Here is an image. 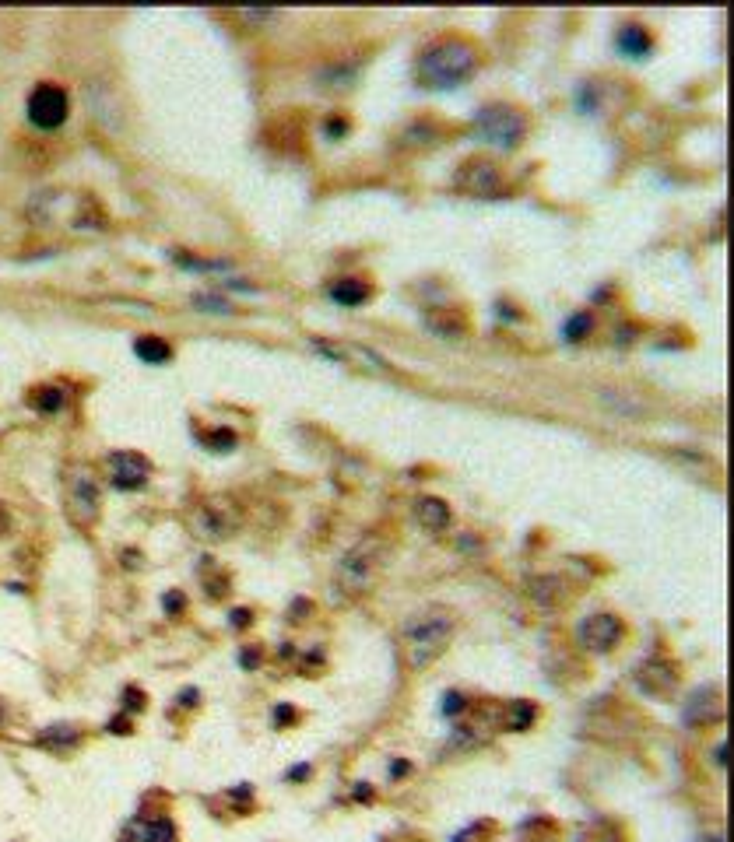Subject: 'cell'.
I'll list each match as a JSON object with an SVG mask.
<instances>
[{
    "instance_id": "1",
    "label": "cell",
    "mask_w": 734,
    "mask_h": 842,
    "mask_svg": "<svg viewBox=\"0 0 734 842\" xmlns=\"http://www.w3.org/2000/svg\"><path fill=\"white\" fill-rule=\"evenodd\" d=\"M454 611L450 607H425V611L411 614L401 625V653L408 671H425L429 664H436L447 653L450 639H454Z\"/></svg>"
},
{
    "instance_id": "2",
    "label": "cell",
    "mask_w": 734,
    "mask_h": 842,
    "mask_svg": "<svg viewBox=\"0 0 734 842\" xmlns=\"http://www.w3.org/2000/svg\"><path fill=\"white\" fill-rule=\"evenodd\" d=\"M478 67V46L464 36H443L418 53L415 78L425 88H457Z\"/></svg>"
},
{
    "instance_id": "3",
    "label": "cell",
    "mask_w": 734,
    "mask_h": 842,
    "mask_svg": "<svg viewBox=\"0 0 734 842\" xmlns=\"http://www.w3.org/2000/svg\"><path fill=\"white\" fill-rule=\"evenodd\" d=\"M383 565H387V541L376 534L355 541L345 555L334 565V586H338L345 597H362L366 590H373L376 579H380Z\"/></svg>"
},
{
    "instance_id": "4",
    "label": "cell",
    "mask_w": 734,
    "mask_h": 842,
    "mask_svg": "<svg viewBox=\"0 0 734 842\" xmlns=\"http://www.w3.org/2000/svg\"><path fill=\"white\" fill-rule=\"evenodd\" d=\"M64 502H67V516H71L74 527H92L99 520V481L88 467H71L64 481Z\"/></svg>"
},
{
    "instance_id": "5",
    "label": "cell",
    "mask_w": 734,
    "mask_h": 842,
    "mask_svg": "<svg viewBox=\"0 0 734 842\" xmlns=\"http://www.w3.org/2000/svg\"><path fill=\"white\" fill-rule=\"evenodd\" d=\"M524 130H527L524 116H520L513 106H503V102L485 106L482 113L475 116V134L482 137V141H489L492 148L513 151L520 141H524Z\"/></svg>"
},
{
    "instance_id": "6",
    "label": "cell",
    "mask_w": 734,
    "mask_h": 842,
    "mask_svg": "<svg viewBox=\"0 0 734 842\" xmlns=\"http://www.w3.org/2000/svg\"><path fill=\"white\" fill-rule=\"evenodd\" d=\"M71 113V99L60 85H36V92L29 95V120L36 123L39 130H57L60 123L67 120Z\"/></svg>"
},
{
    "instance_id": "7",
    "label": "cell",
    "mask_w": 734,
    "mask_h": 842,
    "mask_svg": "<svg viewBox=\"0 0 734 842\" xmlns=\"http://www.w3.org/2000/svg\"><path fill=\"white\" fill-rule=\"evenodd\" d=\"M454 186L471 193V197H496V193H503V172H499V165L489 162V158H468V162L457 169Z\"/></svg>"
},
{
    "instance_id": "8",
    "label": "cell",
    "mask_w": 734,
    "mask_h": 842,
    "mask_svg": "<svg viewBox=\"0 0 734 842\" xmlns=\"http://www.w3.org/2000/svg\"><path fill=\"white\" fill-rule=\"evenodd\" d=\"M576 639H580V646H587V650L608 653V650H615V646H619L622 621L615 618V614H591V618L580 621V628H576Z\"/></svg>"
},
{
    "instance_id": "9",
    "label": "cell",
    "mask_w": 734,
    "mask_h": 842,
    "mask_svg": "<svg viewBox=\"0 0 734 842\" xmlns=\"http://www.w3.org/2000/svg\"><path fill=\"white\" fill-rule=\"evenodd\" d=\"M106 467H109V481H113V488H120V492L144 488V481H148V474H152V464H148L144 457H137V453H130V450L113 453V457L106 460Z\"/></svg>"
},
{
    "instance_id": "10",
    "label": "cell",
    "mask_w": 734,
    "mask_h": 842,
    "mask_svg": "<svg viewBox=\"0 0 734 842\" xmlns=\"http://www.w3.org/2000/svg\"><path fill=\"white\" fill-rule=\"evenodd\" d=\"M317 351L331 355L334 362L355 365V369H369V372H383V369H387V362H383L376 351L362 348V344H355V341H317Z\"/></svg>"
},
{
    "instance_id": "11",
    "label": "cell",
    "mask_w": 734,
    "mask_h": 842,
    "mask_svg": "<svg viewBox=\"0 0 734 842\" xmlns=\"http://www.w3.org/2000/svg\"><path fill=\"white\" fill-rule=\"evenodd\" d=\"M239 516L236 509L229 506V502L215 499V502H204L201 509H197L194 516V527L201 530V537H229L232 530H236Z\"/></svg>"
},
{
    "instance_id": "12",
    "label": "cell",
    "mask_w": 734,
    "mask_h": 842,
    "mask_svg": "<svg viewBox=\"0 0 734 842\" xmlns=\"http://www.w3.org/2000/svg\"><path fill=\"white\" fill-rule=\"evenodd\" d=\"M123 842H176V828L169 818H137L123 828Z\"/></svg>"
},
{
    "instance_id": "13",
    "label": "cell",
    "mask_w": 734,
    "mask_h": 842,
    "mask_svg": "<svg viewBox=\"0 0 734 842\" xmlns=\"http://www.w3.org/2000/svg\"><path fill=\"white\" fill-rule=\"evenodd\" d=\"M720 713H724V702H720V692L717 688H706V692H696V699L689 702V709H685V720L689 723H717Z\"/></svg>"
},
{
    "instance_id": "14",
    "label": "cell",
    "mask_w": 734,
    "mask_h": 842,
    "mask_svg": "<svg viewBox=\"0 0 734 842\" xmlns=\"http://www.w3.org/2000/svg\"><path fill=\"white\" fill-rule=\"evenodd\" d=\"M415 520L422 523L425 530H432V534H439V530L450 527V506L443 499H418L415 502Z\"/></svg>"
},
{
    "instance_id": "15",
    "label": "cell",
    "mask_w": 734,
    "mask_h": 842,
    "mask_svg": "<svg viewBox=\"0 0 734 842\" xmlns=\"http://www.w3.org/2000/svg\"><path fill=\"white\" fill-rule=\"evenodd\" d=\"M425 323H429V330H436L439 337L468 334V320H464L461 309H432V313H425Z\"/></svg>"
},
{
    "instance_id": "16",
    "label": "cell",
    "mask_w": 734,
    "mask_h": 842,
    "mask_svg": "<svg viewBox=\"0 0 734 842\" xmlns=\"http://www.w3.org/2000/svg\"><path fill=\"white\" fill-rule=\"evenodd\" d=\"M615 46H619L626 57H633V60H640V57H647L650 53V36H647V29H640V25H622L619 29V36H615Z\"/></svg>"
},
{
    "instance_id": "17",
    "label": "cell",
    "mask_w": 734,
    "mask_h": 842,
    "mask_svg": "<svg viewBox=\"0 0 734 842\" xmlns=\"http://www.w3.org/2000/svg\"><path fill=\"white\" fill-rule=\"evenodd\" d=\"M331 299L341 302V306H359V302L369 299V285L359 278H341L331 285Z\"/></svg>"
},
{
    "instance_id": "18",
    "label": "cell",
    "mask_w": 734,
    "mask_h": 842,
    "mask_svg": "<svg viewBox=\"0 0 734 842\" xmlns=\"http://www.w3.org/2000/svg\"><path fill=\"white\" fill-rule=\"evenodd\" d=\"M134 351L141 355V362H148V365H162V362H169V358H173V348H169L162 337H137Z\"/></svg>"
},
{
    "instance_id": "19",
    "label": "cell",
    "mask_w": 734,
    "mask_h": 842,
    "mask_svg": "<svg viewBox=\"0 0 734 842\" xmlns=\"http://www.w3.org/2000/svg\"><path fill=\"white\" fill-rule=\"evenodd\" d=\"M32 404H36L39 411H60V407L67 404V390L64 386H43V390L32 393Z\"/></svg>"
},
{
    "instance_id": "20",
    "label": "cell",
    "mask_w": 734,
    "mask_h": 842,
    "mask_svg": "<svg viewBox=\"0 0 734 842\" xmlns=\"http://www.w3.org/2000/svg\"><path fill=\"white\" fill-rule=\"evenodd\" d=\"M591 330H594L591 313H580V316H573V320L566 323V337H569V341H583V334H591Z\"/></svg>"
},
{
    "instance_id": "21",
    "label": "cell",
    "mask_w": 734,
    "mask_h": 842,
    "mask_svg": "<svg viewBox=\"0 0 734 842\" xmlns=\"http://www.w3.org/2000/svg\"><path fill=\"white\" fill-rule=\"evenodd\" d=\"M208 446L215 453H229L232 446H236V436H232V432H215V436H208Z\"/></svg>"
},
{
    "instance_id": "22",
    "label": "cell",
    "mask_w": 734,
    "mask_h": 842,
    "mask_svg": "<svg viewBox=\"0 0 734 842\" xmlns=\"http://www.w3.org/2000/svg\"><path fill=\"white\" fill-rule=\"evenodd\" d=\"M461 709H464L461 695H447V699H443V713H461Z\"/></svg>"
},
{
    "instance_id": "23",
    "label": "cell",
    "mask_w": 734,
    "mask_h": 842,
    "mask_svg": "<svg viewBox=\"0 0 734 842\" xmlns=\"http://www.w3.org/2000/svg\"><path fill=\"white\" fill-rule=\"evenodd\" d=\"M239 18H246V22H267V18H274V11H239Z\"/></svg>"
}]
</instances>
